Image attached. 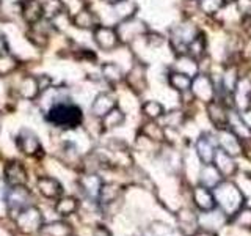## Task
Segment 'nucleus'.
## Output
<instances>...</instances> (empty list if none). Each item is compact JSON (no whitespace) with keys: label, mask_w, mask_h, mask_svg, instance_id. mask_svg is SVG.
Returning a JSON list of instances; mask_svg holds the SVG:
<instances>
[{"label":"nucleus","mask_w":251,"mask_h":236,"mask_svg":"<svg viewBox=\"0 0 251 236\" xmlns=\"http://www.w3.org/2000/svg\"><path fill=\"white\" fill-rule=\"evenodd\" d=\"M47 120L52 124L58 126V128L74 129L82 123V110L78 106L60 102V104H55L50 109L49 115H47Z\"/></svg>","instance_id":"1"},{"label":"nucleus","mask_w":251,"mask_h":236,"mask_svg":"<svg viewBox=\"0 0 251 236\" xmlns=\"http://www.w3.org/2000/svg\"><path fill=\"white\" fill-rule=\"evenodd\" d=\"M220 145H222L223 151H226L229 156L240 153V145L237 142V136L234 132L222 131V134H220Z\"/></svg>","instance_id":"16"},{"label":"nucleus","mask_w":251,"mask_h":236,"mask_svg":"<svg viewBox=\"0 0 251 236\" xmlns=\"http://www.w3.org/2000/svg\"><path fill=\"white\" fill-rule=\"evenodd\" d=\"M188 52H190V55L193 59H200L201 55L204 54V39L202 36H198V38H193V41L188 44Z\"/></svg>","instance_id":"30"},{"label":"nucleus","mask_w":251,"mask_h":236,"mask_svg":"<svg viewBox=\"0 0 251 236\" xmlns=\"http://www.w3.org/2000/svg\"><path fill=\"white\" fill-rule=\"evenodd\" d=\"M195 200H196V205H198V206L204 211H209L215 206L214 197H212V194L204 187H198L195 191Z\"/></svg>","instance_id":"18"},{"label":"nucleus","mask_w":251,"mask_h":236,"mask_svg":"<svg viewBox=\"0 0 251 236\" xmlns=\"http://www.w3.org/2000/svg\"><path fill=\"white\" fill-rule=\"evenodd\" d=\"M209 117L212 123L217 124V128H223V124H226L227 121V115L225 112V109L217 104V102H210L209 104Z\"/></svg>","instance_id":"21"},{"label":"nucleus","mask_w":251,"mask_h":236,"mask_svg":"<svg viewBox=\"0 0 251 236\" xmlns=\"http://www.w3.org/2000/svg\"><path fill=\"white\" fill-rule=\"evenodd\" d=\"M39 236H73V227L65 220H55L46 224L39 230Z\"/></svg>","instance_id":"11"},{"label":"nucleus","mask_w":251,"mask_h":236,"mask_svg":"<svg viewBox=\"0 0 251 236\" xmlns=\"http://www.w3.org/2000/svg\"><path fill=\"white\" fill-rule=\"evenodd\" d=\"M112 109H115V99L108 94H99L93 102L91 112L96 117H105Z\"/></svg>","instance_id":"14"},{"label":"nucleus","mask_w":251,"mask_h":236,"mask_svg":"<svg viewBox=\"0 0 251 236\" xmlns=\"http://www.w3.org/2000/svg\"><path fill=\"white\" fill-rule=\"evenodd\" d=\"M39 82H38V79L35 77H27V79H24V82L21 85V93H22V96L24 98H27V99H33L36 94L39 93Z\"/></svg>","instance_id":"22"},{"label":"nucleus","mask_w":251,"mask_h":236,"mask_svg":"<svg viewBox=\"0 0 251 236\" xmlns=\"http://www.w3.org/2000/svg\"><path fill=\"white\" fill-rule=\"evenodd\" d=\"M146 30L145 24L140 22V21H129V22H124L121 24V27L118 29V38H121L123 41H129V39L138 36L140 33H143Z\"/></svg>","instance_id":"12"},{"label":"nucleus","mask_w":251,"mask_h":236,"mask_svg":"<svg viewBox=\"0 0 251 236\" xmlns=\"http://www.w3.org/2000/svg\"><path fill=\"white\" fill-rule=\"evenodd\" d=\"M44 10H43V5L38 2V0H28L25 3V8H24V16L28 22H36L41 19Z\"/></svg>","instance_id":"19"},{"label":"nucleus","mask_w":251,"mask_h":236,"mask_svg":"<svg viewBox=\"0 0 251 236\" xmlns=\"http://www.w3.org/2000/svg\"><path fill=\"white\" fill-rule=\"evenodd\" d=\"M105 2H108V3H118V2H121V0H105Z\"/></svg>","instance_id":"38"},{"label":"nucleus","mask_w":251,"mask_h":236,"mask_svg":"<svg viewBox=\"0 0 251 236\" xmlns=\"http://www.w3.org/2000/svg\"><path fill=\"white\" fill-rule=\"evenodd\" d=\"M6 203H8V214L16 217L22 209L30 206V192L25 186H13L6 192Z\"/></svg>","instance_id":"3"},{"label":"nucleus","mask_w":251,"mask_h":236,"mask_svg":"<svg viewBox=\"0 0 251 236\" xmlns=\"http://www.w3.org/2000/svg\"><path fill=\"white\" fill-rule=\"evenodd\" d=\"M215 159H217V162H218L217 169H218L220 173H223V175H229V173L234 172L235 165H234V162L231 161V156L227 154L226 151H223V149H222L220 153H215Z\"/></svg>","instance_id":"23"},{"label":"nucleus","mask_w":251,"mask_h":236,"mask_svg":"<svg viewBox=\"0 0 251 236\" xmlns=\"http://www.w3.org/2000/svg\"><path fill=\"white\" fill-rule=\"evenodd\" d=\"M222 85L227 91H234L235 87H237V81H235V71L234 69H227L223 79H222Z\"/></svg>","instance_id":"33"},{"label":"nucleus","mask_w":251,"mask_h":236,"mask_svg":"<svg viewBox=\"0 0 251 236\" xmlns=\"http://www.w3.org/2000/svg\"><path fill=\"white\" fill-rule=\"evenodd\" d=\"M118 195V187L115 184H102L100 192H99V200L102 203H112L116 200Z\"/></svg>","instance_id":"28"},{"label":"nucleus","mask_w":251,"mask_h":236,"mask_svg":"<svg viewBox=\"0 0 251 236\" xmlns=\"http://www.w3.org/2000/svg\"><path fill=\"white\" fill-rule=\"evenodd\" d=\"M94 24H96V19H94L93 13L88 10H83L75 16V26L77 27L91 29V27H94Z\"/></svg>","instance_id":"29"},{"label":"nucleus","mask_w":251,"mask_h":236,"mask_svg":"<svg viewBox=\"0 0 251 236\" xmlns=\"http://www.w3.org/2000/svg\"><path fill=\"white\" fill-rule=\"evenodd\" d=\"M6 192L3 184L0 183V216L8 214V203H6Z\"/></svg>","instance_id":"36"},{"label":"nucleus","mask_w":251,"mask_h":236,"mask_svg":"<svg viewBox=\"0 0 251 236\" xmlns=\"http://www.w3.org/2000/svg\"><path fill=\"white\" fill-rule=\"evenodd\" d=\"M223 6V0H201V8L206 13H217Z\"/></svg>","instance_id":"34"},{"label":"nucleus","mask_w":251,"mask_h":236,"mask_svg":"<svg viewBox=\"0 0 251 236\" xmlns=\"http://www.w3.org/2000/svg\"><path fill=\"white\" fill-rule=\"evenodd\" d=\"M227 120L232 124V132L239 137H251V131L245 126V123L242 121V118L237 114H232L231 117H227Z\"/></svg>","instance_id":"25"},{"label":"nucleus","mask_w":251,"mask_h":236,"mask_svg":"<svg viewBox=\"0 0 251 236\" xmlns=\"http://www.w3.org/2000/svg\"><path fill=\"white\" fill-rule=\"evenodd\" d=\"M217 195H218L220 205H222L223 209L227 211V212H231V211L237 209L240 206L242 195H240V192L237 191V187H235L234 184H229V183L220 184Z\"/></svg>","instance_id":"4"},{"label":"nucleus","mask_w":251,"mask_h":236,"mask_svg":"<svg viewBox=\"0 0 251 236\" xmlns=\"http://www.w3.org/2000/svg\"><path fill=\"white\" fill-rule=\"evenodd\" d=\"M133 11H135V3L129 2V0H121V2H118L115 5V13L121 19H129L133 14Z\"/></svg>","instance_id":"26"},{"label":"nucleus","mask_w":251,"mask_h":236,"mask_svg":"<svg viewBox=\"0 0 251 236\" xmlns=\"http://www.w3.org/2000/svg\"><path fill=\"white\" fill-rule=\"evenodd\" d=\"M43 220H44L43 212L36 206H27L14 217L16 227H18V230L24 235L39 233V230H41V227H43Z\"/></svg>","instance_id":"2"},{"label":"nucleus","mask_w":251,"mask_h":236,"mask_svg":"<svg viewBox=\"0 0 251 236\" xmlns=\"http://www.w3.org/2000/svg\"><path fill=\"white\" fill-rule=\"evenodd\" d=\"M16 145H18V148L22 153H25L28 156H35L36 153L43 151V147L39 144L38 137L28 129H22L19 132V136L16 137Z\"/></svg>","instance_id":"5"},{"label":"nucleus","mask_w":251,"mask_h":236,"mask_svg":"<svg viewBox=\"0 0 251 236\" xmlns=\"http://www.w3.org/2000/svg\"><path fill=\"white\" fill-rule=\"evenodd\" d=\"M196 149H198V154L204 164H210L215 157V147L212 137H201L196 144Z\"/></svg>","instance_id":"15"},{"label":"nucleus","mask_w":251,"mask_h":236,"mask_svg":"<svg viewBox=\"0 0 251 236\" xmlns=\"http://www.w3.org/2000/svg\"><path fill=\"white\" fill-rule=\"evenodd\" d=\"M94 39L99 44L100 49L110 51L118 44V33L113 29L108 27H98L94 30Z\"/></svg>","instance_id":"10"},{"label":"nucleus","mask_w":251,"mask_h":236,"mask_svg":"<svg viewBox=\"0 0 251 236\" xmlns=\"http://www.w3.org/2000/svg\"><path fill=\"white\" fill-rule=\"evenodd\" d=\"M193 94L201 101H212V96H214V85H212V81L207 76H196L195 79H192V87Z\"/></svg>","instance_id":"6"},{"label":"nucleus","mask_w":251,"mask_h":236,"mask_svg":"<svg viewBox=\"0 0 251 236\" xmlns=\"http://www.w3.org/2000/svg\"><path fill=\"white\" fill-rule=\"evenodd\" d=\"M38 191L41 192V195H44L46 199H58V197L63 194V187L55 178L50 177H43L38 179Z\"/></svg>","instance_id":"9"},{"label":"nucleus","mask_w":251,"mask_h":236,"mask_svg":"<svg viewBox=\"0 0 251 236\" xmlns=\"http://www.w3.org/2000/svg\"><path fill=\"white\" fill-rule=\"evenodd\" d=\"M16 68V60L8 57V55H5V57H0V74H8L11 73V71Z\"/></svg>","instance_id":"35"},{"label":"nucleus","mask_w":251,"mask_h":236,"mask_svg":"<svg viewBox=\"0 0 251 236\" xmlns=\"http://www.w3.org/2000/svg\"><path fill=\"white\" fill-rule=\"evenodd\" d=\"M5 179L10 186H25L27 184V172L21 162H10L5 167Z\"/></svg>","instance_id":"8"},{"label":"nucleus","mask_w":251,"mask_h":236,"mask_svg":"<svg viewBox=\"0 0 251 236\" xmlns=\"http://www.w3.org/2000/svg\"><path fill=\"white\" fill-rule=\"evenodd\" d=\"M143 112H145L148 117L157 118V117H160V115L163 114V107L159 104V102H155V101H149V102H146V104L143 106Z\"/></svg>","instance_id":"32"},{"label":"nucleus","mask_w":251,"mask_h":236,"mask_svg":"<svg viewBox=\"0 0 251 236\" xmlns=\"http://www.w3.org/2000/svg\"><path fill=\"white\" fill-rule=\"evenodd\" d=\"M170 84H171L173 88H176L179 91H185L192 87V77L176 71V73L170 74Z\"/></svg>","instance_id":"20"},{"label":"nucleus","mask_w":251,"mask_h":236,"mask_svg":"<svg viewBox=\"0 0 251 236\" xmlns=\"http://www.w3.org/2000/svg\"><path fill=\"white\" fill-rule=\"evenodd\" d=\"M94 236H112V235H110V232L107 230V228L98 227L96 230H94Z\"/></svg>","instance_id":"37"},{"label":"nucleus","mask_w":251,"mask_h":236,"mask_svg":"<svg viewBox=\"0 0 251 236\" xmlns=\"http://www.w3.org/2000/svg\"><path fill=\"white\" fill-rule=\"evenodd\" d=\"M55 211L58 212L60 216H69L73 212L77 211V200L73 197H66V199H60L55 205Z\"/></svg>","instance_id":"24"},{"label":"nucleus","mask_w":251,"mask_h":236,"mask_svg":"<svg viewBox=\"0 0 251 236\" xmlns=\"http://www.w3.org/2000/svg\"><path fill=\"white\" fill-rule=\"evenodd\" d=\"M195 36H196V30L193 29V26L185 24V26H180L173 31L171 43L176 49H187L188 44L193 41Z\"/></svg>","instance_id":"7"},{"label":"nucleus","mask_w":251,"mask_h":236,"mask_svg":"<svg viewBox=\"0 0 251 236\" xmlns=\"http://www.w3.org/2000/svg\"><path fill=\"white\" fill-rule=\"evenodd\" d=\"M102 71H104V76L112 82H118L121 79V76H123L121 69L118 68L116 65H113V63H107V65L102 68Z\"/></svg>","instance_id":"31"},{"label":"nucleus","mask_w":251,"mask_h":236,"mask_svg":"<svg viewBox=\"0 0 251 236\" xmlns=\"http://www.w3.org/2000/svg\"><path fill=\"white\" fill-rule=\"evenodd\" d=\"M123 121H124V115L121 110H118L116 107L110 110V112L104 117V126L108 129L116 128V126H120Z\"/></svg>","instance_id":"27"},{"label":"nucleus","mask_w":251,"mask_h":236,"mask_svg":"<svg viewBox=\"0 0 251 236\" xmlns=\"http://www.w3.org/2000/svg\"><path fill=\"white\" fill-rule=\"evenodd\" d=\"M82 191L90 197V199H99V192L102 187V181L96 175H85L78 179Z\"/></svg>","instance_id":"13"},{"label":"nucleus","mask_w":251,"mask_h":236,"mask_svg":"<svg viewBox=\"0 0 251 236\" xmlns=\"http://www.w3.org/2000/svg\"><path fill=\"white\" fill-rule=\"evenodd\" d=\"M235 102H237L239 106H242V109H247L248 104H250V93H251V84L247 81V79H243L237 84L235 87Z\"/></svg>","instance_id":"17"}]
</instances>
